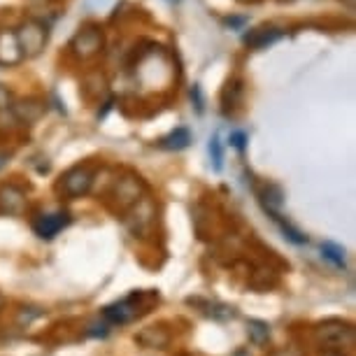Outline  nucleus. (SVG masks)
Segmentation results:
<instances>
[{
  "mask_svg": "<svg viewBox=\"0 0 356 356\" xmlns=\"http://www.w3.org/2000/svg\"><path fill=\"white\" fill-rule=\"evenodd\" d=\"M103 51H105V33L103 26L96 22L82 24L68 42V54L77 63L96 61Z\"/></svg>",
  "mask_w": 356,
  "mask_h": 356,
  "instance_id": "obj_1",
  "label": "nucleus"
},
{
  "mask_svg": "<svg viewBox=\"0 0 356 356\" xmlns=\"http://www.w3.org/2000/svg\"><path fill=\"white\" fill-rule=\"evenodd\" d=\"M147 193V184L145 179L136 172H124L119 177L110 179V189H107V200L117 212H126L131 205H136L140 198Z\"/></svg>",
  "mask_w": 356,
  "mask_h": 356,
  "instance_id": "obj_2",
  "label": "nucleus"
},
{
  "mask_svg": "<svg viewBox=\"0 0 356 356\" xmlns=\"http://www.w3.org/2000/svg\"><path fill=\"white\" fill-rule=\"evenodd\" d=\"M124 226L129 228V233L133 238H149L156 231V221H159V207L154 203L152 196H145L138 200L136 205H131L129 210L124 212Z\"/></svg>",
  "mask_w": 356,
  "mask_h": 356,
  "instance_id": "obj_3",
  "label": "nucleus"
},
{
  "mask_svg": "<svg viewBox=\"0 0 356 356\" xmlns=\"http://www.w3.org/2000/svg\"><path fill=\"white\" fill-rule=\"evenodd\" d=\"M15 33L19 40V47H22V51H24V61L38 58L40 54L44 51L47 42H49V24L38 17L24 19L15 29Z\"/></svg>",
  "mask_w": 356,
  "mask_h": 356,
  "instance_id": "obj_4",
  "label": "nucleus"
},
{
  "mask_svg": "<svg viewBox=\"0 0 356 356\" xmlns=\"http://www.w3.org/2000/svg\"><path fill=\"white\" fill-rule=\"evenodd\" d=\"M93 184H96V168L89 163H77L61 175V179H58V184H56V191L61 193L63 198L77 200V198L89 196L93 191Z\"/></svg>",
  "mask_w": 356,
  "mask_h": 356,
  "instance_id": "obj_5",
  "label": "nucleus"
},
{
  "mask_svg": "<svg viewBox=\"0 0 356 356\" xmlns=\"http://www.w3.org/2000/svg\"><path fill=\"white\" fill-rule=\"evenodd\" d=\"M152 293H145V291H133L131 296H126L122 300H114L103 310V319L107 321L110 326H126L131 321H136L140 314L147 312V303L145 298Z\"/></svg>",
  "mask_w": 356,
  "mask_h": 356,
  "instance_id": "obj_6",
  "label": "nucleus"
},
{
  "mask_svg": "<svg viewBox=\"0 0 356 356\" xmlns=\"http://www.w3.org/2000/svg\"><path fill=\"white\" fill-rule=\"evenodd\" d=\"M70 212L63 210V207H56V210L49 212H40L35 219H33V233L38 235L40 240H54L63 228L70 226Z\"/></svg>",
  "mask_w": 356,
  "mask_h": 356,
  "instance_id": "obj_7",
  "label": "nucleus"
},
{
  "mask_svg": "<svg viewBox=\"0 0 356 356\" xmlns=\"http://www.w3.org/2000/svg\"><path fill=\"white\" fill-rule=\"evenodd\" d=\"M12 117H15L17 126H35L47 112V100L38 96H29L22 100H15L12 105Z\"/></svg>",
  "mask_w": 356,
  "mask_h": 356,
  "instance_id": "obj_8",
  "label": "nucleus"
},
{
  "mask_svg": "<svg viewBox=\"0 0 356 356\" xmlns=\"http://www.w3.org/2000/svg\"><path fill=\"white\" fill-rule=\"evenodd\" d=\"M29 207V196L26 189H22L19 184L10 182L0 186V212L8 214V217H22Z\"/></svg>",
  "mask_w": 356,
  "mask_h": 356,
  "instance_id": "obj_9",
  "label": "nucleus"
},
{
  "mask_svg": "<svg viewBox=\"0 0 356 356\" xmlns=\"http://www.w3.org/2000/svg\"><path fill=\"white\" fill-rule=\"evenodd\" d=\"M317 338L324 342V345L352 347L354 345V328H352V324H342V321H326V324L317 326Z\"/></svg>",
  "mask_w": 356,
  "mask_h": 356,
  "instance_id": "obj_10",
  "label": "nucleus"
},
{
  "mask_svg": "<svg viewBox=\"0 0 356 356\" xmlns=\"http://www.w3.org/2000/svg\"><path fill=\"white\" fill-rule=\"evenodd\" d=\"M24 61V51L19 47L15 29H0V65L3 68H15Z\"/></svg>",
  "mask_w": 356,
  "mask_h": 356,
  "instance_id": "obj_11",
  "label": "nucleus"
},
{
  "mask_svg": "<svg viewBox=\"0 0 356 356\" xmlns=\"http://www.w3.org/2000/svg\"><path fill=\"white\" fill-rule=\"evenodd\" d=\"M286 35L284 29H280V26L275 24H264L259 26V29H254L250 33H245V44L252 47V49H266V47H270L275 42H280L282 38Z\"/></svg>",
  "mask_w": 356,
  "mask_h": 356,
  "instance_id": "obj_12",
  "label": "nucleus"
},
{
  "mask_svg": "<svg viewBox=\"0 0 356 356\" xmlns=\"http://www.w3.org/2000/svg\"><path fill=\"white\" fill-rule=\"evenodd\" d=\"M170 340L172 335L165 326H147L136 335V342L143 349H168Z\"/></svg>",
  "mask_w": 356,
  "mask_h": 356,
  "instance_id": "obj_13",
  "label": "nucleus"
},
{
  "mask_svg": "<svg viewBox=\"0 0 356 356\" xmlns=\"http://www.w3.org/2000/svg\"><path fill=\"white\" fill-rule=\"evenodd\" d=\"M191 305H196L205 317H210L214 321H231L238 317V310L233 305L219 303V300H200V298H189Z\"/></svg>",
  "mask_w": 356,
  "mask_h": 356,
  "instance_id": "obj_14",
  "label": "nucleus"
},
{
  "mask_svg": "<svg viewBox=\"0 0 356 356\" xmlns=\"http://www.w3.org/2000/svg\"><path fill=\"white\" fill-rule=\"evenodd\" d=\"M259 200L261 207L266 210L268 217H275V214H282V205H284V193L277 184H264L259 189Z\"/></svg>",
  "mask_w": 356,
  "mask_h": 356,
  "instance_id": "obj_15",
  "label": "nucleus"
},
{
  "mask_svg": "<svg viewBox=\"0 0 356 356\" xmlns=\"http://www.w3.org/2000/svg\"><path fill=\"white\" fill-rule=\"evenodd\" d=\"M191 140H193L191 131L184 129V126H177L175 131H170L168 136L159 140V147L161 149H168V152H182L191 145Z\"/></svg>",
  "mask_w": 356,
  "mask_h": 356,
  "instance_id": "obj_16",
  "label": "nucleus"
},
{
  "mask_svg": "<svg viewBox=\"0 0 356 356\" xmlns=\"http://www.w3.org/2000/svg\"><path fill=\"white\" fill-rule=\"evenodd\" d=\"M321 252V259L328 261L333 268H338V270H345L347 268V257H345V250H342L340 245L331 243V240H326V243H321L319 247Z\"/></svg>",
  "mask_w": 356,
  "mask_h": 356,
  "instance_id": "obj_17",
  "label": "nucleus"
},
{
  "mask_svg": "<svg viewBox=\"0 0 356 356\" xmlns=\"http://www.w3.org/2000/svg\"><path fill=\"white\" fill-rule=\"evenodd\" d=\"M247 338H250L252 345L264 347L270 340V326L261 319H250L247 321Z\"/></svg>",
  "mask_w": 356,
  "mask_h": 356,
  "instance_id": "obj_18",
  "label": "nucleus"
},
{
  "mask_svg": "<svg viewBox=\"0 0 356 356\" xmlns=\"http://www.w3.org/2000/svg\"><path fill=\"white\" fill-rule=\"evenodd\" d=\"M270 219L280 226L282 235H284L289 243H293V245H305V243H307V235H305L303 231H300V228H296L289 219L282 217V214H275V217H270Z\"/></svg>",
  "mask_w": 356,
  "mask_h": 356,
  "instance_id": "obj_19",
  "label": "nucleus"
},
{
  "mask_svg": "<svg viewBox=\"0 0 356 356\" xmlns=\"http://www.w3.org/2000/svg\"><path fill=\"white\" fill-rule=\"evenodd\" d=\"M240 96H243V82H240V79H231V82L226 84L224 93H221V103H224L226 114L240 103Z\"/></svg>",
  "mask_w": 356,
  "mask_h": 356,
  "instance_id": "obj_20",
  "label": "nucleus"
},
{
  "mask_svg": "<svg viewBox=\"0 0 356 356\" xmlns=\"http://www.w3.org/2000/svg\"><path fill=\"white\" fill-rule=\"evenodd\" d=\"M44 317V310L42 307H35V305H24L22 310L17 312V326L19 328H29L33 321Z\"/></svg>",
  "mask_w": 356,
  "mask_h": 356,
  "instance_id": "obj_21",
  "label": "nucleus"
},
{
  "mask_svg": "<svg viewBox=\"0 0 356 356\" xmlns=\"http://www.w3.org/2000/svg\"><path fill=\"white\" fill-rule=\"evenodd\" d=\"M210 159H212L214 172H221V168H224V147H221L219 133H214V136L210 138Z\"/></svg>",
  "mask_w": 356,
  "mask_h": 356,
  "instance_id": "obj_22",
  "label": "nucleus"
},
{
  "mask_svg": "<svg viewBox=\"0 0 356 356\" xmlns=\"http://www.w3.org/2000/svg\"><path fill=\"white\" fill-rule=\"evenodd\" d=\"M228 143H231L233 149H238L243 154L247 149V143H250V136H247L245 131H231V136H228Z\"/></svg>",
  "mask_w": 356,
  "mask_h": 356,
  "instance_id": "obj_23",
  "label": "nucleus"
},
{
  "mask_svg": "<svg viewBox=\"0 0 356 356\" xmlns=\"http://www.w3.org/2000/svg\"><path fill=\"white\" fill-rule=\"evenodd\" d=\"M15 93H12V89H8L5 84H0V114L3 112H10L12 105H15Z\"/></svg>",
  "mask_w": 356,
  "mask_h": 356,
  "instance_id": "obj_24",
  "label": "nucleus"
},
{
  "mask_svg": "<svg viewBox=\"0 0 356 356\" xmlns=\"http://www.w3.org/2000/svg\"><path fill=\"white\" fill-rule=\"evenodd\" d=\"M221 24L226 26V29H231V31H243L247 24H250V17H235V15H231V17H224L221 19Z\"/></svg>",
  "mask_w": 356,
  "mask_h": 356,
  "instance_id": "obj_25",
  "label": "nucleus"
},
{
  "mask_svg": "<svg viewBox=\"0 0 356 356\" xmlns=\"http://www.w3.org/2000/svg\"><path fill=\"white\" fill-rule=\"evenodd\" d=\"M191 103H193V107H196L198 114H203V110H205V98H203V91H200L198 84L191 86Z\"/></svg>",
  "mask_w": 356,
  "mask_h": 356,
  "instance_id": "obj_26",
  "label": "nucleus"
},
{
  "mask_svg": "<svg viewBox=\"0 0 356 356\" xmlns=\"http://www.w3.org/2000/svg\"><path fill=\"white\" fill-rule=\"evenodd\" d=\"M10 156H12L10 152H0V170H3V168L10 163Z\"/></svg>",
  "mask_w": 356,
  "mask_h": 356,
  "instance_id": "obj_27",
  "label": "nucleus"
},
{
  "mask_svg": "<svg viewBox=\"0 0 356 356\" xmlns=\"http://www.w3.org/2000/svg\"><path fill=\"white\" fill-rule=\"evenodd\" d=\"M233 356H252V354L247 352V349H238V352H235Z\"/></svg>",
  "mask_w": 356,
  "mask_h": 356,
  "instance_id": "obj_28",
  "label": "nucleus"
},
{
  "mask_svg": "<svg viewBox=\"0 0 356 356\" xmlns=\"http://www.w3.org/2000/svg\"><path fill=\"white\" fill-rule=\"evenodd\" d=\"M3 307H5V298H3V293H0V312H3Z\"/></svg>",
  "mask_w": 356,
  "mask_h": 356,
  "instance_id": "obj_29",
  "label": "nucleus"
},
{
  "mask_svg": "<svg viewBox=\"0 0 356 356\" xmlns=\"http://www.w3.org/2000/svg\"><path fill=\"white\" fill-rule=\"evenodd\" d=\"M168 3H170V5H179L182 0H168Z\"/></svg>",
  "mask_w": 356,
  "mask_h": 356,
  "instance_id": "obj_30",
  "label": "nucleus"
},
{
  "mask_svg": "<svg viewBox=\"0 0 356 356\" xmlns=\"http://www.w3.org/2000/svg\"><path fill=\"white\" fill-rule=\"evenodd\" d=\"M243 3H259V0H243Z\"/></svg>",
  "mask_w": 356,
  "mask_h": 356,
  "instance_id": "obj_31",
  "label": "nucleus"
}]
</instances>
